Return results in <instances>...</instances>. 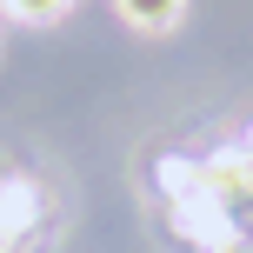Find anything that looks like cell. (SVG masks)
Segmentation results:
<instances>
[{"mask_svg": "<svg viewBox=\"0 0 253 253\" xmlns=\"http://www.w3.org/2000/svg\"><path fill=\"white\" fill-rule=\"evenodd\" d=\"M200 187L220 200L233 233H253V160H247V147H227L213 160H200Z\"/></svg>", "mask_w": 253, "mask_h": 253, "instance_id": "obj_1", "label": "cell"}, {"mask_svg": "<svg viewBox=\"0 0 253 253\" xmlns=\"http://www.w3.org/2000/svg\"><path fill=\"white\" fill-rule=\"evenodd\" d=\"M34 227H40V187L20 180V173H7V180H0V247H13L20 233H34Z\"/></svg>", "mask_w": 253, "mask_h": 253, "instance_id": "obj_2", "label": "cell"}, {"mask_svg": "<svg viewBox=\"0 0 253 253\" xmlns=\"http://www.w3.org/2000/svg\"><path fill=\"white\" fill-rule=\"evenodd\" d=\"M120 20L140 27V34H167V27H180V13H187V0H114Z\"/></svg>", "mask_w": 253, "mask_h": 253, "instance_id": "obj_3", "label": "cell"}, {"mask_svg": "<svg viewBox=\"0 0 253 253\" xmlns=\"http://www.w3.org/2000/svg\"><path fill=\"white\" fill-rule=\"evenodd\" d=\"M67 7H74V0H7L13 20H60Z\"/></svg>", "mask_w": 253, "mask_h": 253, "instance_id": "obj_4", "label": "cell"}, {"mask_svg": "<svg viewBox=\"0 0 253 253\" xmlns=\"http://www.w3.org/2000/svg\"><path fill=\"white\" fill-rule=\"evenodd\" d=\"M213 253H253V233H233V240H220Z\"/></svg>", "mask_w": 253, "mask_h": 253, "instance_id": "obj_5", "label": "cell"}, {"mask_svg": "<svg viewBox=\"0 0 253 253\" xmlns=\"http://www.w3.org/2000/svg\"><path fill=\"white\" fill-rule=\"evenodd\" d=\"M240 147H247V160H253V126H247V140H240Z\"/></svg>", "mask_w": 253, "mask_h": 253, "instance_id": "obj_6", "label": "cell"}]
</instances>
